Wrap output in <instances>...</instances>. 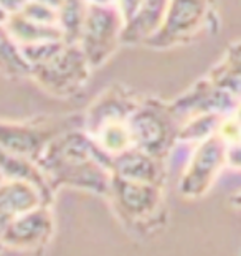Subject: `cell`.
<instances>
[{"mask_svg":"<svg viewBox=\"0 0 241 256\" xmlns=\"http://www.w3.org/2000/svg\"><path fill=\"white\" fill-rule=\"evenodd\" d=\"M228 142L218 132L200 140L178 180V194L184 198H200L210 192L220 172L226 167Z\"/></svg>","mask_w":241,"mask_h":256,"instance_id":"52a82bcc","label":"cell"},{"mask_svg":"<svg viewBox=\"0 0 241 256\" xmlns=\"http://www.w3.org/2000/svg\"><path fill=\"white\" fill-rule=\"evenodd\" d=\"M38 166L54 194L70 187L108 198L112 178L111 156L86 130L71 128L56 136L38 159Z\"/></svg>","mask_w":241,"mask_h":256,"instance_id":"6da1fadb","label":"cell"},{"mask_svg":"<svg viewBox=\"0 0 241 256\" xmlns=\"http://www.w3.org/2000/svg\"><path fill=\"white\" fill-rule=\"evenodd\" d=\"M91 66L78 43L60 42L58 46L40 63L30 66L36 83L56 96L78 92L90 78Z\"/></svg>","mask_w":241,"mask_h":256,"instance_id":"3957f363","label":"cell"},{"mask_svg":"<svg viewBox=\"0 0 241 256\" xmlns=\"http://www.w3.org/2000/svg\"><path fill=\"white\" fill-rule=\"evenodd\" d=\"M43 204L46 202L35 185L22 180H4L0 184V232L15 216Z\"/></svg>","mask_w":241,"mask_h":256,"instance_id":"7c38bea8","label":"cell"},{"mask_svg":"<svg viewBox=\"0 0 241 256\" xmlns=\"http://www.w3.org/2000/svg\"><path fill=\"white\" fill-rule=\"evenodd\" d=\"M88 2L94 5H116V0H88Z\"/></svg>","mask_w":241,"mask_h":256,"instance_id":"4316f807","label":"cell"},{"mask_svg":"<svg viewBox=\"0 0 241 256\" xmlns=\"http://www.w3.org/2000/svg\"><path fill=\"white\" fill-rule=\"evenodd\" d=\"M54 215L52 205L43 204L10 220L0 232V242L5 248L18 252H42L54 236Z\"/></svg>","mask_w":241,"mask_h":256,"instance_id":"ba28073f","label":"cell"},{"mask_svg":"<svg viewBox=\"0 0 241 256\" xmlns=\"http://www.w3.org/2000/svg\"><path fill=\"white\" fill-rule=\"evenodd\" d=\"M88 0H64L58 8V26L63 34V40L78 43L81 26L86 17Z\"/></svg>","mask_w":241,"mask_h":256,"instance_id":"ac0fdd59","label":"cell"},{"mask_svg":"<svg viewBox=\"0 0 241 256\" xmlns=\"http://www.w3.org/2000/svg\"><path fill=\"white\" fill-rule=\"evenodd\" d=\"M230 202H232V205H233V206H236V208H240V210H241V192L234 194L233 197L230 198Z\"/></svg>","mask_w":241,"mask_h":256,"instance_id":"484cf974","label":"cell"},{"mask_svg":"<svg viewBox=\"0 0 241 256\" xmlns=\"http://www.w3.org/2000/svg\"><path fill=\"white\" fill-rule=\"evenodd\" d=\"M226 166L232 168H236V170H241V140L228 144Z\"/></svg>","mask_w":241,"mask_h":256,"instance_id":"603a6c76","label":"cell"},{"mask_svg":"<svg viewBox=\"0 0 241 256\" xmlns=\"http://www.w3.org/2000/svg\"><path fill=\"white\" fill-rule=\"evenodd\" d=\"M124 26L116 5H88L78 45L91 70L102 66L114 55L122 43Z\"/></svg>","mask_w":241,"mask_h":256,"instance_id":"8992f818","label":"cell"},{"mask_svg":"<svg viewBox=\"0 0 241 256\" xmlns=\"http://www.w3.org/2000/svg\"><path fill=\"white\" fill-rule=\"evenodd\" d=\"M18 14L43 25H58V12L40 0H28Z\"/></svg>","mask_w":241,"mask_h":256,"instance_id":"44dd1931","label":"cell"},{"mask_svg":"<svg viewBox=\"0 0 241 256\" xmlns=\"http://www.w3.org/2000/svg\"><path fill=\"white\" fill-rule=\"evenodd\" d=\"M223 118H224V114H218V112L194 114L188 121H185L182 126L178 128L177 140L198 144L200 140H204L206 138H210L212 134L218 132Z\"/></svg>","mask_w":241,"mask_h":256,"instance_id":"e0dca14e","label":"cell"},{"mask_svg":"<svg viewBox=\"0 0 241 256\" xmlns=\"http://www.w3.org/2000/svg\"><path fill=\"white\" fill-rule=\"evenodd\" d=\"M172 106L156 100L139 102L128 119L132 147L147 154L166 159L177 140L178 128Z\"/></svg>","mask_w":241,"mask_h":256,"instance_id":"277c9868","label":"cell"},{"mask_svg":"<svg viewBox=\"0 0 241 256\" xmlns=\"http://www.w3.org/2000/svg\"><path fill=\"white\" fill-rule=\"evenodd\" d=\"M40 2H43L45 5H48V7H52V8H54L58 12V8H60V5H62L64 0H40Z\"/></svg>","mask_w":241,"mask_h":256,"instance_id":"d4e9b609","label":"cell"},{"mask_svg":"<svg viewBox=\"0 0 241 256\" xmlns=\"http://www.w3.org/2000/svg\"><path fill=\"white\" fill-rule=\"evenodd\" d=\"M4 250H5V246H4V243H2V242H0V253H2V252H4Z\"/></svg>","mask_w":241,"mask_h":256,"instance_id":"83f0119b","label":"cell"},{"mask_svg":"<svg viewBox=\"0 0 241 256\" xmlns=\"http://www.w3.org/2000/svg\"><path fill=\"white\" fill-rule=\"evenodd\" d=\"M5 180V178H4V176H2V172H0V184H2Z\"/></svg>","mask_w":241,"mask_h":256,"instance_id":"f1b7e54d","label":"cell"},{"mask_svg":"<svg viewBox=\"0 0 241 256\" xmlns=\"http://www.w3.org/2000/svg\"><path fill=\"white\" fill-rule=\"evenodd\" d=\"M138 104L139 102L134 101V98L129 96L122 88H111L104 91L86 114V132H94L98 128L108 122L128 121Z\"/></svg>","mask_w":241,"mask_h":256,"instance_id":"8fae6325","label":"cell"},{"mask_svg":"<svg viewBox=\"0 0 241 256\" xmlns=\"http://www.w3.org/2000/svg\"><path fill=\"white\" fill-rule=\"evenodd\" d=\"M111 170L112 176L128 178V180L154 184L160 187L166 184L164 159H158L136 147H129L128 150L111 157Z\"/></svg>","mask_w":241,"mask_h":256,"instance_id":"30bf717a","label":"cell"},{"mask_svg":"<svg viewBox=\"0 0 241 256\" xmlns=\"http://www.w3.org/2000/svg\"><path fill=\"white\" fill-rule=\"evenodd\" d=\"M66 124L53 122H8L0 121V149L36 160L52 140L64 132Z\"/></svg>","mask_w":241,"mask_h":256,"instance_id":"9c48e42d","label":"cell"},{"mask_svg":"<svg viewBox=\"0 0 241 256\" xmlns=\"http://www.w3.org/2000/svg\"><path fill=\"white\" fill-rule=\"evenodd\" d=\"M108 200L126 225L138 230H157L166 218L164 187L112 176Z\"/></svg>","mask_w":241,"mask_h":256,"instance_id":"7a4b0ae2","label":"cell"},{"mask_svg":"<svg viewBox=\"0 0 241 256\" xmlns=\"http://www.w3.org/2000/svg\"><path fill=\"white\" fill-rule=\"evenodd\" d=\"M210 81L228 91L234 100L241 101V45L233 48L223 64L215 70V73H212Z\"/></svg>","mask_w":241,"mask_h":256,"instance_id":"d6986e66","label":"cell"},{"mask_svg":"<svg viewBox=\"0 0 241 256\" xmlns=\"http://www.w3.org/2000/svg\"><path fill=\"white\" fill-rule=\"evenodd\" d=\"M142 2L144 0H116V7L126 25H129L139 15L142 8Z\"/></svg>","mask_w":241,"mask_h":256,"instance_id":"7402d4cb","label":"cell"},{"mask_svg":"<svg viewBox=\"0 0 241 256\" xmlns=\"http://www.w3.org/2000/svg\"><path fill=\"white\" fill-rule=\"evenodd\" d=\"M0 172H2L5 180H22L35 185L42 192L46 204L53 205L54 192L36 160L0 149Z\"/></svg>","mask_w":241,"mask_h":256,"instance_id":"4fadbf2b","label":"cell"},{"mask_svg":"<svg viewBox=\"0 0 241 256\" xmlns=\"http://www.w3.org/2000/svg\"><path fill=\"white\" fill-rule=\"evenodd\" d=\"M28 0H0V7H2L8 15L18 14Z\"/></svg>","mask_w":241,"mask_h":256,"instance_id":"cb8c5ba5","label":"cell"},{"mask_svg":"<svg viewBox=\"0 0 241 256\" xmlns=\"http://www.w3.org/2000/svg\"><path fill=\"white\" fill-rule=\"evenodd\" d=\"M90 136L96 140L98 146L111 157L128 150L129 147H132V139H130L128 121L108 122V124H104V126L98 128L94 132H91Z\"/></svg>","mask_w":241,"mask_h":256,"instance_id":"2e32d148","label":"cell"},{"mask_svg":"<svg viewBox=\"0 0 241 256\" xmlns=\"http://www.w3.org/2000/svg\"><path fill=\"white\" fill-rule=\"evenodd\" d=\"M5 28L12 35L18 46L36 45L43 42L63 40V34L58 25H43L24 17L22 14L8 15L5 22Z\"/></svg>","mask_w":241,"mask_h":256,"instance_id":"9a60e30c","label":"cell"},{"mask_svg":"<svg viewBox=\"0 0 241 256\" xmlns=\"http://www.w3.org/2000/svg\"><path fill=\"white\" fill-rule=\"evenodd\" d=\"M168 0H144L139 15L124 26L122 43H146L160 26Z\"/></svg>","mask_w":241,"mask_h":256,"instance_id":"5bb4252c","label":"cell"},{"mask_svg":"<svg viewBox=\"0 0 241 256\" xmlns=\"http://www.w3.org/2000/svg\"><path fill=\"white\" fill-rule=\"evenodd\" d=\"M213 0H168L160 26L146 45L170 48L194 40L213 24Z\"/></svg>","mask_w":241,"mask_h":256,"instance_id":"5b68a950","label":"cell"},{"mask_svg":"<svg viewBox=\"0 0 241 256\" xmlns=\"http://www.w3.org/2000/svg\"><path fill=\"white\" fill-rule=\"evenodd\" d=\"M0 70L8 74H30V66L12 35L0 24Z\"/></svg>","mask_w":241,"mask_h":256,"instance_id":"ffe728a7","label":"cell"}]
</instances>
